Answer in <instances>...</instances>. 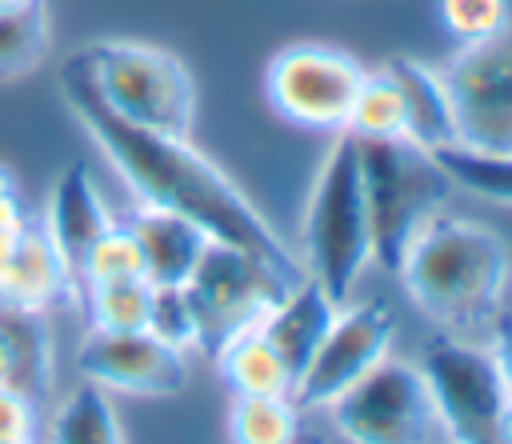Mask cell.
Returning <instances> with one entry per match:
<instances>
[{"label": "cell", "instance_id": "obj_4", "mask_svg": "<svg viewBox=\"0 0 512 444\" xmlns=\"http://www.w3.org/2000/svg\"><path fill=\"white\" fill-rule=\"evenodd\" d=\"M76 56L120 120L164 136H192L196 80L176 52L144 40H92Z\"/></svg>", "mask_w": 512, "mask_h": 444}, {"label": "cell", "instance_id": "obj_32", "mask_svg": "<svg viewBox=\"0 0 512 444\" xmlns=\"http://www.w3.org/2000/svg\"><path fill=\"white\" fill-rule=\"evenodd\" d=\"M500 440H504V444H512V396H508L504 416H500Z\"/></svg>", "mask_w": 512, "mask_h": 444}, {"label": "cell", "instance_id": "obj_29", "mask_svg": "<svg viewBox=\"0 0 512 444\" xmlns=\"http://www.w3.org/2000/svg\"><path fill=\"white\" fill-rule=\"evenodd\" d=\"M36 432V404L16 388L0 384V444H24Z\"/></svg>", "mask_w": 512, "mask_h": 444}, {"label": "cell", "instance_id": "obj_12", "mask_svg": "<svg viewBox=\"0 0 512 444\" xmlns=\"http://www.w3.org/2000/svg\"><path fill=\"white\" fill-rule=\"evenodd\" d=\"M76 368L104 392L176 396L188 384V360L180 348L156 340L148 328L108 332L92 328L76 352Z\"/></svg>", "mask_w": 512, "mask_h": 444}, {"label": "cell", "instance_id": "obj_30", "mask_svg": "<svg viewBox=\"0 0 512 444\" xmlns=\"http://www.w3.org/2000/svg\"><path fill=\"white\" fill-rule=\"evenodd\" d=\"M28 232V216H24V208H20V200L16 196H4L0 200V260L16 248V240Z\"/></svg>", "mask_w": 512, "mask_h": 444}, {"label": "cell", "instance_id": "obj_11", "mask_svg": "<svg viewBox=\"0 0 512 444\" xmlns=\"http://www.w3.org/2000/svg\"><path fill=\"white\" fill-rule=\"evenodd\" d=\"M396 336V312L384 300L356 304L352 312H336L324 340L316 344L312 360L292 384L296 408H328L336 396H344L364 372H372Z\"/></svg>", "mask_w": 512, "mask_h": 444}, {"label": "cell", "instance_id": "obj_24", "mask_svg": "<svg viewBox=\"0 0 512 444\" xmlns=\"http://www.w3.org/2000/svg\"><path fill=\"white\" fill-rule=\"evenodd\" d=\"M360 140H392L404 136V100H400V84L388 72V64L380 68H364V80L356 88L352 112H348V128Z\"/></svg>", "mask_w": 512, "mask_h": 444}, {"label": "cell", "instance_id": "obj_23", "mask_svg": "<svg viewBox=\"0 0 512 444\" xmlns=\"http://www.w3.org/2000/svg\"><path fill=\"white\" fill-rule=\"evenodd\" d=\"M432 156L452 188H464L492 204H512V152H476L464 144H444Z\"/></svg>", "mask_w": 512, "mask_h": 444}, {"label": "cell", "instance_id": "obj_13", "mask_svg": "<svg viewBox=\"0 0 512 444\" xmlns=\"http://www.w3.org/2000/svg\"><path fill=\"white\" fill-rule=\"evenodd\" d=\"M128 232L140 248L144 280L156 284V288H184L192 280L200 256L212 244V236L200 224H192L188 216L148 208V204H140L128 216Z\"/></svg>", "mask_w": 512, "mask_h": 444}, {"label": "cell", "instance_id": "obj_14", "mask_svg": "<svg viewBox=\"0 0 512 444\" xmlns=\"http://www.w3.org/2000/svg\"><path fill=\"white\" fill-rule=\"evenodd\" d=\"M112 212L88 172V164H68L56 184H52V196H48V212H44V232L48 240L56 244V252L68 260V268L76 272L84 252L112 228Z\"/></svg>", "mask_w": 512, "mask_h": 444}, {"label": "cell", "instance_id": "obj_33", "mask_svg": "<svg viewBox=\"0 0 512 444\" xmlns=\"http://www.w3.org/2000/svg\"><path fill=\"white\" fill-rule=\"evenodd\" d=\"M4 196H16V180H12L8 164H0V200H4Z\"/></svg>", "mask_w": 512, "mask_h": 444}, {"label": "cell", "instance_id": "obj_17", "mask_svg": "<svg viewBox=\"0 0 512 444\" xmlns=\"http://www.w3.org/2000/svg\"><path fill=\"white\" fill-rule=\"evenodd\" d=\"M388 72L400 84V100H404V136L428 152L456 144V124H452V104H448V88L440 80V68H428L424 60L412 56H392Z\"/></svg>", "mask_w": 512, "mask_h": 444}, {"label": "cell", "instance_id": "obj_20", "mask_svg": "<svg viewBox=\"0 0 512 444\" xmlns=\"http://www.w3.org/2000/svg\"><path fill=\"white\" fill-rule=\"evenodd\" d=\"M300 432V408L288 392H236L228 404V444H296Z\"/></svg>", "mask_w": 512, "mask_h": 444}, {"label": "cell", "instance_id": "obj_10", "mask_svg": "<svg viewBox=\"0 0 512 444\" xmlns=\"http://www.w3.org/2000/svg\"><path fill=\"white\" fill-rule=\"evenodd\" d=\"M188 304L196 312V328H200V348L216 352L228 336H236L240 328L264 324L268 312L292 292L264 260L228 248V244H208V252L200 256L192 280L184 284Z\"/></svg>", "mask_w": 512, "mask_h": 444}, {"label": "cell", "instance_id": "obj_28", "mask_svg": "<svg viewBox=\"0 0 512 444\" xmlns=\"http://www.w3.org/2000/svg\"><path fill=\"white\" fill-rule=\"evenodd\" d=\"M440 24L456 40H484L508 24V0H436Z\"/></svg>", "mask_w": 512, "mask_h": 444}, {"label": "cell", "instance_id": "obj_3", "mask_svg": "<svg viewBox=\"0 0 512 444\" xmlns=\"http://www.w3.org/2000/svg\"><path fill=\"white\" fill-rule=\"evenodd\" d=\"M304 264L308 280H316L336 304L352 296L364 264L372 260V228L360 180V140L352 132H336L320 172L312 180L304 204Z\"/></svg>", "mask_w": 512, "mask_h": 444}, {"label": "cell", "instance_id": "obj_2", "mask_svg": "<svg viewBox=\"0 0 512 444\" xmlns=\"http://www.w3.org/2000/svg\"><path fill=\"white\" fill-rule=\"evenodd\" d=\"M508 272L512 256L500 232L440 208L412 236L396 276L428 320L448 332H468L496 320Z\"/></svg>", "mask_w": 512, "mask_h": 444}, {"label": "cell", "instance_id": "obj_19", "mask_svg": "<svg viewBox=\"0 0 512 444\" xmlns=\"http://www.w3.org/2000/svg\"><path fill=\"white\" fill-rule=\"evenodd\" d=\"M212 356H216V368H220V376L232 392H244V396L288 392L292 396V376H288L280 352L272 348V340L264 336V324L240 328Z\"/></svg>", "mask_w": 512, "mask_h": 444}, {"label": "cell", "instance_id": "obj_27", "mask_svg": "<svg viewBox=\"0 0 512 444\" xmlns=\"http://www.w3.org/2000/svg\"><path fill=\"white\" fill-rule=\"evenodd\" d=\"M148 332L180 352L200 348V328H196V312L188 304L184 288H156L152 284V308H148Z\"/></svg>", "mask_w": 512, "mask_h": 444}, {"label": "cell", "instance_id": "obj_18", "mask_svg": "<svg viewBox=\"0 0 512 444\" xmlns=\"http://www.w3.org/2000/svg\"><path fill=\"white\" fill-rule=\"evenodd\" d=\"M52 380V340L44 312L0 304V384L16 388L32 404L48 392Z\"/></svg>", "mask_w": 512, "mask_h": 444}, {"label": "cell", "instance_id": "obj_26", "mask_svg": "<svg viewBox=\"0 0 512 444\" xmlns=\"http://www.w3.org/2000/svg\"><path fill=\"white\" fill-rule=\"evenodd\" d=\"M76 276L84 284H100V280H128V276H144V260L140 248L128 232V224H112L80 260Z\"/></svg>", "mask_w": 512, "mask_h": 444}, {"label": "cell", "instance_id": "obj_9", "mask_svg": "<svg viewBox=\"0 0 512 444\" xmlns=\"http://www.w3.org/2000/svg\"><path fill=\"white\" fill-rule=\"evenodd\" d=\"M440 80L448 88L456 144L476 152H512V20L448 56Z\"/></svg>", "mask_w": 512, "mask_h": 444}, {"label": "cell", "instance_id": "obj_21", "mask_svg": "<svg viewBox=\"0 0 512 444\" xmlns=\"http://www.w3.org/2000/svg\"><path fill=\"white\" fill-rule=\"evenodd\" d=\"M48 444H124L108 392L96 388L92 380L68 392L48 424Z\"/></svg>", "mask_w": 512, "mask_h": 444}, {"label": "cell", "instance_id": "obj_1", "mask_svg": "<svg viewBox=\"0 0 512 444\" xmlns=\"http://www.w3.org/2000/svg\"><path fill=\"white\" fill-rule=\"evenodd\" d=\"M60 96L140 204L188 216L216 244L264 260L288 288L304 280L300 260L264 220V212L232 184V176H224V168H216L188 136H164L120 120L92 88V76L76 52L60 64Z\"/></svg>", "mask_w": 512, "mask_h": 444}, {"label": "cell", "instance_id": "obj_8", "mask_svg": "<svg viewBox=\"0 0 512 444\" xmlns=\"http://www.w3.org/2000/svg\"><path fill=\"white\" fill-rule=\"evenodd\" d=\"M420 372L436 396L452 444H504L500 416L512 388L492 352L452 336H432L420 352Z\"/></svg>", "mask_w": 512, "mask_h": 444}, {"label": "cell", "instance_id": "obj_22", "mask_svg": "<svg viewBox=\"0 0 512 444\" xmlns=\"http://www.w3.org/2000/svg\"><path fill=\"white\" fill-rule=\"evenodd\" d=\"M48 44H52V24L44 0L0 8V80L36 72L48 56Z\"/></svg>", "mask_w": 512, "mask_h": 444}, {"label": "cell", "instance_id": "obj_31", "mask_svg": "<svg viewBox=\"0 0 512 444\" xmlns=\"http://www.w3.org/2000/svg\"><path fill=\"white\" fill-rule=\"evenodd\" d=\"M492 356H496L500 376H504V380H508V388H512V316H504V320H500L496 340H492Z\"/></svg>", "mask_w": 512, "mask_h": 444}, {"label": "cell", "instance_id": "obj_25", "mask_svg": "<svg viewBox=\"0 0 512 444\" xmlns=\"http://www.w3.org/2000/svg\"><path fill=\"white\" fill-rule=\"evenodd\" d=\"M84 300H88L92 328H108V332H136V328H148L152 284H148L144 276L84 284Z\"/></svg>", "mask_w": 512, "mask_h": 444}, {"label": "cell", "instance_id": "obj_36", "mask_svg": "<svg viewBox=\"0 0 512 444\" xmlns=\"http://www.w3.org/2000/svg\"><path fill=\"white\" fill-rule=\"evenodd\" d=\"M24 444H32V440H24Z\"/></svg>", "mask_w": 512, "mask_h": 444}, {"label": "cell", "instance_id": "obj_34", "mask_svg": "<svg viewBox=\"0 0 512 444\" xmlns=\"http://www.w3.org/2000/svg\"><path fill=\"white\" fill-rule=\"evenodd\" d=\"M296 444H324V436H320V432H300Z\"/></svg>", "mask_w": 512, "mask_h": 444}, {"label": "cell", "instance_id": "obj_6", "mask_svg": "<svg viewBox=\"0 0 512 444\" xmlns=\"http://www.w3.org/2000/svg\"><path fill=\"white\" fill-rule=\"evenodd\" d=\"M348 444H444V420L420 364L384 356L328 404Z\"/></svg>", "mask_w": 512, "mask_h": 444}, {"label": "cell", "instance_id": "obj_16", "mask_svg": "<svg viewBox=\"0 0 512 444\" xmlns=\"http://www.w3.org/2000/svg\"><path fill=\"white\" fill-rule=\"evenodd\" d=\"M332 320H336V300H332L316 280H308V276L268 312L264 336H268L272 348L280 352V360H284L292 384H296V376L304 372V364L312 360V352H316V344L324 340V332H328Z\"/></svg>", "mask_w": 512, "mask_h": 444}, {"label": "cell", "instance_id": "obj_5", "mask_svg": "<svg viewBox=\"0 0 512 444\" xmlns=\"http://www.w3.org/2000/svg\"><path fill=\"white\" fill-rule=\"evenodd\" d=\"M360 180L372 228V260L396 276L412 236L428 216L444 208L452 184L436 156L408 136L360 140Z\"/></svg>", "mask_w": 512, "mask_h": 444}, {"label": "cell", "instance_id": "obj_15", "mask_svg": "<svg viewBox=\"0 0 512 444\" xmlns=\"http://www.w3.org/2000/svg\"><path fill=\"white\" fill-rule=\"evenodd\" d=\"M72 280H76V272L56 252L48 232L28 224V232L16 240V248L0 260V304L48 312L52 304L72 296Z\"/></svg>", "mask_w": 512, "mask_h": 444}, {"label": "cell", "instance_id": "obj_37", "mask_svg": "<svg viewBox=\"0 0 512 444\" xmlns=\"http://www.w3.org/2000/svg\"><path fill=\"white\" fill-rule=\"evenodd\" d=\"M444 444H452V440H444Z\"/></svg>", "mask_w": 512, "mask_h": 444}, {"label": "cell", "instance_id": "obj_35", "mask_svg": "<svg viewBox=\"0 0 512 444\" xmlns=\"http://www.w3.org/2000/svg\"><path fill=\"white\" fill-rule=\"evenodd\" d=\"M20 4H32V0H0V8H20Z\"/></svg>", "mask_w": 512, "mask_h": 444}, {"label": "cell", "instance_id": "obj_7", "mask_svg": "<svg viewBox=\"0 0 512 444\" xmlns=\"http://www.w3.org/2000/svg\"><path fill=\"white\" fill-rule=\"evenodd\" d=\"M364 64L320 40H296L280 48L264 68V96L272 112L304 132H344Z\"/></svg>", "mask_w": 512, "mask_h": 444}]
</instances>
